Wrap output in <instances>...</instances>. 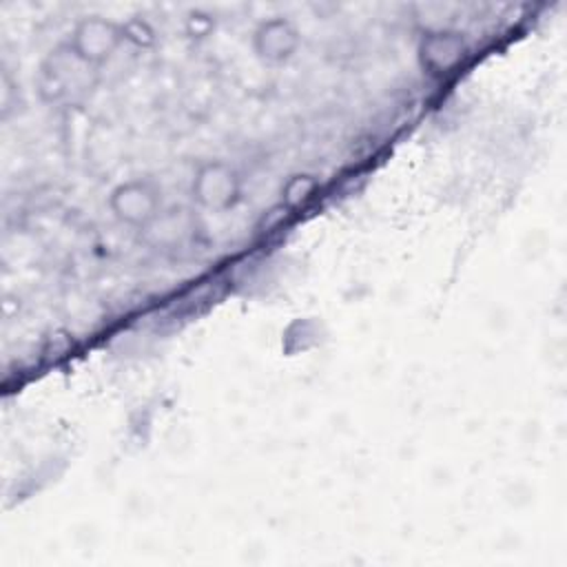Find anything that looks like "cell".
<instances>
[{
  "instance_id": "1",
  "label": "cell",
  "mask_w": 567,
  "mask_h": 567,
  "mask_svg": "<svg viewBox=\"0 0 567 567\" xmlns=\"http://www.w3.org/2000/svg\"><path fill=\"white\" fill-rule=\"evenodd\" d=\"M95 69L80 60L71 47L64 42L40 66L38 89L47 102H64L78 97L91 89V73Z\"/></svg>"
},
{
  "instance_id": "2",
  "label": "cell",
  "mask_w": 567,
  "mask_h": 567,
  "mask_svg": "<svg viewBox=\"0 0 567 567\" xmlns=\"http://www.w3.org/2000/svg\"><path fill=\"white\" fill-rule=\"evenodd\" d=\"M109 208L120 224L142 230L164 210L162 188L151 177L126 179L111 190Z\"/></svg>"
},
{
  "instance_id": "3",
  "label": "cell",
  "mask_w": 567,
  "mask_h": 567,
  "mask_svg": "<svg viewBox=\"0 0 567 567\" xmlns=\"http://www.w3.org/2000/svg\"><path fill=\"white\" fill-rule=\"evenodd\" d=\"M190 195L202 208L228 210L241 199V177L221 159L204 162L193 175Z\"/></svg>"
},
{
  "instance_id": "4",
  "label": "cell",
  "mask_w": 567,
  "mask_h": 567,
  "mask_svg": "<svg viewBox=\"0 0 567 567\" xmlns=\"http://www.w3.org/2000/svg\"><path fill=\"white\" fill-rule=\"evenodd\" d=\"M122 40H126L122 24L100 16H91L73 27L66 44L80 60L97 69L117 51Z\"/></svg>"
},
{
  "instance_id": "5",
  "label": "cell",
  "mask_w": 567,
  "mask_h": 567,
  "mask_svg": "<svg viewBox=\"0 0 567 567\" xmlns=\"http://www.w3.org/2000/svg\"><path fill=\"white\" fill-rule=\"evenodd\" d=\"M419 64L425 75L434 80H443L452 73L458 71L467 55V44L461 33L439 29V31H427L419 40Z\"/></svg>"
},
{
  "instance_id": "6",
  "label": "cell",
  "mask_w": 567,
  "mask_h": 567,
  "mask_svg": "<svg viewBox=\"0 0 567 567\" xmlns=\"http://www.w3.org/2000/svg\"><path fill=\"white\" fill-rule=\"evenodd\" d=\"M142 239L157 250H173L182 248L188 239L197 233V217L179 206V208H164L146 228L140 230Z\"/></svg>"
},
{
  "instance_id": "7",
  "label": "cell",
  "mask_w": 567,
  "mask_h": 567,
  "mask_svg": "<svg viewBox=\"0 0 567 567\" xmlns=\"http://www.w3.org/2000/svg\"><path fill=\"white\" fill-rule=\"evenodd\" d=\"M299 31L286 18H268L252 33V49L257 58L268 64H281L295 55L299 49Z\"/></svg>"
},
{
  "instance_id": "8",
  "label": "cell",
  "mask_w": 567,
  "mask_h": 567,
  "mask_svg": "<svg viewBox=\"0 0 567 567\" xmlns=\"http://www.w3.org/2000/svg\"><path fill=\"white\" fill-rule=\"evenodd\" d=\"M317 182L312 179V175H295L286 182L284 186V202L290 208H297L301 202H306L312 193H315Z\"/></svg>"
}]
</instances>
